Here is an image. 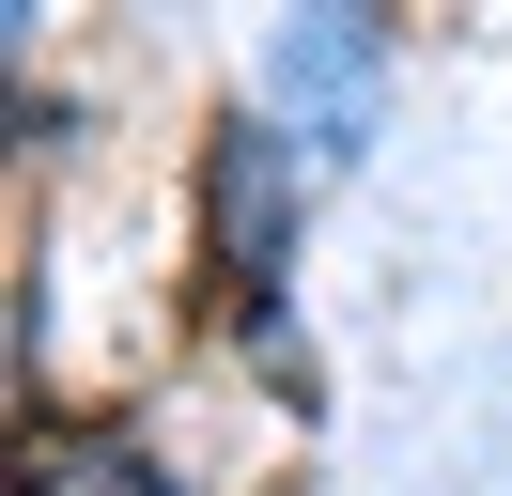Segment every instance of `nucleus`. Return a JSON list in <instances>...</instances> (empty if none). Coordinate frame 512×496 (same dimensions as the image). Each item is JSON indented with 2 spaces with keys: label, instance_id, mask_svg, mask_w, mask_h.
<instances>
[{
  "label": "nucleus",
  "instance_id": "obj_1",
  "mask_svg": "<svg viewBox=\"0 0 512 496\" xmlns=\"http://www.w3.org/2000/svg\"><path fill=\"white\" fill-rule=\"evenodd\" d=\"M373 78H388V31H373V16H311V31H280V93H295V124H311V155H357Z\"/></svg>",
  "mask_w": 512,
  "mask_h": 496
},
{
  "label": "nucleus",
  "instance_id": "obj_2",
  "mask_svg": "<svg viewBox=\"0 0 512 496\" xmlns=\"http://www.w3.org/2000/svg\"><path fill=\"white\" fill-rule=\"evenodd\" d=\"M218 217H233V279H249V310H280V140H264V124L218 140Z\"/></svg>",
  "mask_w": 512,
  "mask_h": 496
}]
</instances>
